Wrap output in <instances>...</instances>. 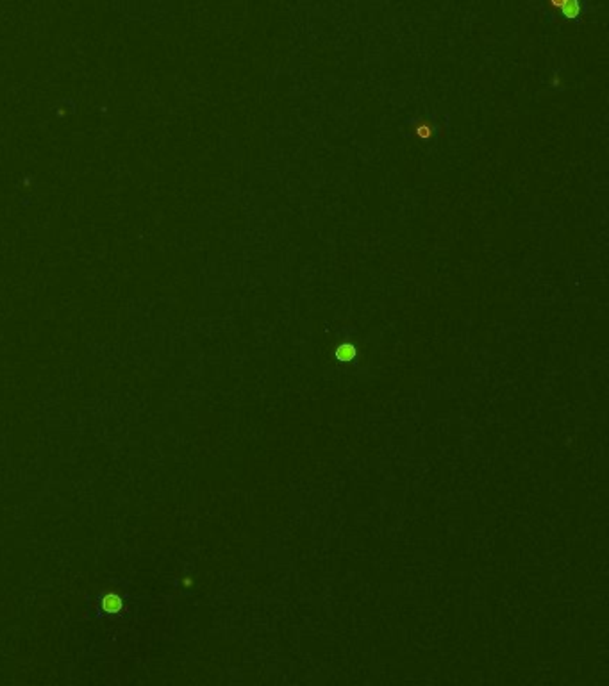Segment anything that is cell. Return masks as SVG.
Masks as SVG:
<instances>
[{
  "label": "cell",
  "instance_id": "obj_1",
  "mask_svg": "<svg viewBox=\"0 0 609 686\" xmlns=\"http://www.w3.org/2000/svg\"><path fill=\"white\" fill-rule=\"evenodd\" d=\"M544 4L552 18L563 22H577L586 13V0H544Z\"/></svg>",
  "mask_w": 609,
  "mask_h": 686
},
{
  "label": "cell",
  "instance_id": "obj_3",
  "mask_svg": "<svg viewBox=\"0 0 609 686\" xmlns=\"http://www.w3.org/2000/svg\"><path fill=\"white\" fill-rule=\"evenodd\" d=\"M102 609L105 613H118L122 609V601L117 595H105L102 599Z\"/></svg>",
  "mask_w": 609,
  "mask_h": 686
},
{
  "label": "cell",
  "instance_id": "obj_2",
  "mask_svg": "<svg viewBox=\"0 0 609 686\" xmlns=\"http://www.w3.org/2000/svg\"><path fill=\"white\" fill-rule=\"evenodd\" d=\"M413 129H415L416 136H418V138H422V140H431L432 134H435V127H432V125L425 120L415 122V124H413Z\"/></svg>",
  "mask_w": 609,
  "mask_h": 686
}]
</instances>
